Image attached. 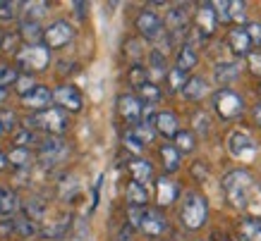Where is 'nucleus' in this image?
<instances>
[{"label":"nucleus","mask_w":261,"mask_h":241,"mask_svg":"<svg viewBox=\"0 0 261 241\" xmlns=\"http://www.w3.org/2000/svg\"><path fill=\"white\" fill-rule=\"evenodd\" d=\"M67 112L60 110L58 105H50V108L41 110V112H34V115L27 117V129H41L46 132L48 136H60L63 132H67Z\"/></svg>","instance_id":"nucleus-1"},{"label":"nucleus","mask_w":261,"mask_h":241,"mask_svg":"<svg viewBox=\"0 0 261 241\" xmlns=\"http://www.w3.org/2000/svg\"><path fill=\"white\" fill-rule=\"evenodd\" d=\"M182 225L187 229H201L208 220V203L199 191H187L185 201H182V210H180Z\"/></svg>","instance_id":"nucleus-2"},{"label":"nucleus","mask_w":261,"mask_h":241,"mask_svg":"<svg viewBox=\"0 0 261 241\" xmlns=\"http://www.w3.org/2000/svg\"><path fill=\"white\" fill-rule=\"evenodd\" d=\"M254 179L247 170H232L223 177V191L228 194L230 203L238 205V208H245L247 205V194L252 191Z\"/></svg>","instance_id":"nucleus-3"},{"label":"nucleus","mask_w":261,"mask_h":241,"mask_svg":"<svg viewBox=\"0 0 261 241\" xmlns=\"http://www.w3.org/2000/svg\"><path fill=\"white\" fill-rule=\"evenodd\" d=\"M48 63H50V50H48L43 43H36V46H24L22 50H17V65H19L27 74H29V72L46 70Z\"/></svg>","instance_id":"nucleus-4"},{"label":"nucleus","mask_w":261,"mask_h":241,"mask_svg":"<svg viewBox=\"0 0 261 241\" xmlns=\"http://www.w3.org/2000/svg\"><path fill=\"white\" fill-rule=\"evenodd\" d=\"M214 108L223 119H235V117H240L245 112V101H242L235 91L221 88V91L214 94Z\"/></svg>","instance_id":"nucleus-5"},{"label":"nucleus","mask_w":261,"mask_h":241,"mask_svg":"<svg viewBox=\"0 0 261 241\" xmlns=\"http://www.w3.org/2000/svg\"><path fill=\"white\" fill-rule=\"evenodd\" d=\"M137 32L142 34L146 41H156L159 43L163 36H166V26H163V19H161L156 12H151V10H142L139 15H137Z\"/></svg>","instance_id":"nucleus-6"},{"label":"nucleus","mask_w":261,"mask_h":241,"mask_svg":"<svg viewBox=\"0 0 261 241\" xmlns=\"http://www.w3.org/2000/svg\"><path fill=\"white\" fill-rule=\"evenodd\" d=\"M67 156V143L60 136H48L39 143V163L43 167H56Z\"/></svg>","instance_id":"nucleus-7"},{"label":"nucleus","mask_w":261,"mask_h":241,"mask_svg":"<svg viewBox=\"0 0 261 241\" xmlns=\"http://www.w3.org/2000/svg\"><path fill=\"white\" fill-rule=\"evenodd\" d=\"M74 39V29H72L70 22L65 19H56L53 24H48L43 29V46L50 50V48H63L67 46L70 41Z\"/></svg>","instance_id":"nucleus-8"},{"label":"nucleus","mask_w":261,"mask_h":241,"mask_svg":"<svg viewBox=\"0 0 261 241\" xmlns=\"http://www.w3.org/2000/svg\"><path fill=\"white\" fill-rule=\"evenodd\" d=\"M53 101H56L58 108L65 110V112H80L82 105H84L80 88H77V86H72V84L58 86L56 91H53Z\"/></svg>","instance_id":"nucleus-9"},{"label":"nucleus","mask_w":261,"mask_h":241,"mask_svg":"<svg viewBox=\"0 0 261 241\" xmlns=\"http://www.w3.org/2000/svg\"><path fill=\"white\" fill-rule=\"evenodd\" d=\"M50 103H53V91H50L48 86H41V84H36L29 94L22 96V105L34 110V112H41V110L50 108Z\"/></svg>","instance_id":"nucleus-10"},{"label":"nucleus","mask_w":261,"mask_h":241,"mask_svg":"<svg viewBox=\"0 0 261 241\" xmlns=\"http://www.w3.org/2000/svg\"><path fill=\"white\" fill-rule=\"evenodd\" d=\"M118 112L127 125H139L142 119V101L132 94H125L118 98Z\"/></svg>","instance_id":"nucleus-11"},{"label":"nucleus","mask_w":261,"mask_h":241,"mask_svg":"<svg viewBox=\"0 0 261 241\" xmlns=\"http://www.w3.org/2000/svg\"><path fill=\"white\" fill-rule=\"evenodd\" d=\"M139 229L144 234H149V236H161V234L166 232V218L156 208H144V218H142Z\"/></svg>","instance_id":"nucleus-12"},{"label":"nucleus","mask_w":261,"mask_h":241,"mask_svg":"<svg viewBox=\"0 0 261 241\" xmlns=\"http://www.w3.org/2000/svg\"><path fill=\"white\" fill-rule=\"evenodd\" d=\"M228 148H230V153H232L235 158H247V156H252L254 150H256V143H254V139L249 136V134L235 132L232 136H230V141H228Z\"/></svg>","instance_id":"nucleus-13"},{"label":"nucleus","mask_w":261,"mask_h":241,"mask_svg":"<svg viewBox=\"0 0 261 241\" xmlns=\"http://www.w3.org/2000/svg\"><path fill=\"white\" fill-rule=\"evenodd\" d=\"M216 12L211 3H201L197 10V32L201 36H211L216 32Z\"/></svg>","instance_id":"nucleus-14"},{"label":"nucleus","mask_w":261,"mask_h":241,"mask_svg":"<svg viewBox=\"0 0 261 241\" xmlns=\"http://www.w3.org/2000/svg\"><path fill=\"white\" fill-rule=\"evenodd\" d=\"M153 129H156L159 134H163L166 139H175V134L180 132V122H177L175 112H170V110H161L159 115H156Z\"/></svg>","instance_id":"nucleus-15"},{"label":"nucleus","mask_w":261,"mask_h":241,"mask_svg":"<svg viewBox=\"0 0 261 241\" xmlns=\"http://www.w3.org/2000/svg\"><path fill=\"white\" fill-rule=\"evenodd\" d=\"M177 198V187H175V182H170L168 177H161L156 182V201H159L161 208H166L170 203Z\"/></svg>","instance_id":"nucleus-16"},{"label":"nucleus","mask_w":261,"mask_h":241,"mask_svg":"<svg viewBox=\"0 0 261 241\" xmlns=\"http://www.w3.org/2000/svg\"><path fill=\"white\" fill-rule=\"evenodd\" d=\"M228 46L232 48V53L235 55H249V48H252V41H249V36H247L245 29H232V32L228 34Z\"/></svg>","instance_id":"nucleus-17"},{"label":"nucleus","mask_w":261,"mask_h":241,"mask_svg":"<svg viewBox=\"0 0 261 241\" xmlns=\"http://www.w3.org/2000/svg\"><path fill=\"white\" fill-rule=\"evenodd\" d=\"M129 172H132V182L142 184V187L153 179V167H151V163L144 160V158H135V160L129 163Z\"/></svg>","instance_id":"nucleus-18"},{"label":"nucleus","mask_w":261,"mask_h":241,"mask_svg":"<svg viewBox=\"0 0 261 241\" xmlns=\"http://www.w3.org/2000/svg\"><path fill=\"white\" fill-rule=\"evenodd\" d=\"M206 94H208V86H206V79H201V77L187 79L185 86H182V96L187 101H201Z\"/></svg>","instance_id":"nucleus-19"},{"label":"nucleus","mask_w":261,"mask_h":241,"mask_svg":"<svg viewBox=\"0 0 261 241\" xmlns=\"http://www.w3.org/2000/svg\"><path fill=\"white\" fill-rule=\"evenodd\" d=\"M17 36L27 41V46H36V43L43 41V29H41L39 22H27V19H22V22H19V34H17Z\"/></svg>","instance_id":"nucleus-20"},{"label":"nucleus","mask_w":261,"mask_h":241,"mask_svg":"<svg viewBox=\"0 0 261 241\" xmlns=\"http://www.w3.org/2000/svg\"><path fill=\"white\" fill-rule=\"evenodd\" d=\"M197 60H199L197 48H194V46H187V43H182L180 50H177V67H175V70L190 72V70H194V67H197Z\"/></svg>","instance_id":"nucleus-21"},{"label":"nucleus","mask_w":261,"mask_h":241,"mask_svg":"<svg viewBox=\"0 0 261 241\" xmlns=\"http://www.w3.org/2000/svg\"><path fill=\"white\" fill-rule=\"evenodd\" d=\"M17 210H19V198H17L15 191H10L8 187H0V215H15Z\"/></svg>","instance_id":"nucleus-22"},{"label":"nucleus","mask_w":261,"mask_h":241,"mask_svg":"<svg viewBox=\"0 0 261 241\" xmlns=\"http://www.w3.org/2000/svg\"><path fill=\"white\" fill-rule=\"evenodd\" d=\"M161 153V160H163V170L166 172H177L180 170V153L175 150L173 143H163L159 148Z\"/></svg>","instance_id":"nucleus-23"},{"label":"nucleus","mask_w":261,"mask_h":241,"mask_svg":"<svg viewBox=\"0 0 261 241\" xmlns=\"http://www.w3.org/2000/svg\"><path fill=\"white\" fill-rule=\"evenodd\" d=\"M127 201L129 205H137V208H146V203H149V194H146V187L142 184H137V182H129L127 184Z\"/></svg>","instance_id":"nucleus-24"},{"label":"nucleus","mask_w":261,"mask_h":241,"mask_svg":"<svg viewBox=\"0 0 261 241\" xmlns=\"http://www.w3.org/2000/svg\"><path fill=\"white\" fill-rule=\"evenodd\" d=\"M8 165L17 170H29L32 167V150L29 148H12L8 153Z\"/></svg>","instance_id":"nucleus-25"},{"label":"nucleus","mask_w":261,"mask_h":241,"mask_svg":"<svg viewBox=\"0 0 261 241\" xmlns=\"http://www.w3.org/2000/svg\"><path fill=\"white\" fill-rule=\"evenodd\" d=\"M19 8H22V15H24L22 19L41 24V19H43L48 12V3H22Z\"/></svg>","instance_id":"nucleus-26"},{"label":"nucleus","mask_w":261,"mask_h":241,"mask_svg":"<svg viewBox=\"0 0 261 241\" xmlns=\"http://www.w3.org/2000/svg\"><path fill=\"white\" fill-rule=\"evenodd\" d=\"M137 98L142 101V105H156L161 101V88L153 81H146L137 88Z\"/></svg>","instance_id":"nucleus-27"},{"label":"nucleus","mask_w":261,"mask_h":241,"mask_svg":"<svg viewBox=\"0 0 261 241\" xmlns=\"http://www.w3.org/2000/svg\"><path fill=\"white\" fill-rule=\"evenodd\" d=\"M175 150H177V153H192V150H194V148H197V136H194V134L192 132H187V129H180V132L175 134Z\"/></svg>","instance_id":"nucleus-28"},{"label":"nucleus","mask_w":261,"mask_h":241,"mask_svg":"<svg viewBox=\"0 0 261 241\" xmlns=\"http://www.w3.org/2000/svg\"><path fill=\"white\" fill-rule=\"evenodd\" d=\"M12 229H15L17 236H34V234L41 232V227L36 225V222H32L29 218H15L12 220Z\"/></svg>","instance_id":"nucleus-29"},{"label":"nucleus","mask_w":261,"mask_h":241,"mask_svg":"<svg viewBox=\"0 0 261 241\" xmlns=\"http://www.w3.org/2000/svg\"><path fill=\"white\" fill-rule=\"evenodd\" d=\"M238 74H240V65H235V63H218V67H216V79H218L221 84L235 81Z\"/></svg>","instance_id":"nucleus-30"},{"label":"nucleus","mask_w":261,"mask_h":241,"mask_svg":"<svg viewBox=\"0 0 261 241\" xmlns=\"http://www.w3.org/2000/svg\"><path fill=\"white\" fill-rule=\"evenodd\" d=\"M12 143H15V148H29L32 143H41L39 139H36V132H32V129H27V127H17L15 134H12Z\"/></svg>","instance_id":"nucleus-31"},{"label":"nucleus","mask_w":261,"mask_h":241,"mask_svg":"<svg viewBox=\"0 0 261 241\" xmlns=\"http://www.w3.org/2000/svg\"><path fill=\"white\" fill-rule=\"evenodd\" d=\"M67 229H70V218H63V220H58V222H53L50 227H46V229H41V234L46 239H63Z\"/></svg>","instance_id":"nucleus-32"},{"label":"nucleus","mask_w":261,"mask_h":241,"mask_svg":"<svg viewBox=\"0 0 261 241\" xmlns=\"http://www.w3.org/2000/svg\"><path fill=\"white\" fill-rule=\"evenodd\" d=\"M240 232L247 241H261V222L259 220H245L240 225Z\"/></svg>","instance_id":"nucleus-33"},{"label":"nucleus","mask_w":261,"mask_h":241,"mask_svg":"<svg viewBox=\"0 0 261 241\" xmlns=\"http://www.w3.org/2000/svg\"><path fill=\"white\" fill-rule=\"evenodd\" d=\"M149 65H151V74L153 77H163V74H168V67H166V55L159 53V50H153L149 57Z\"/></svg>","instance_id":"nucleus-34"},{"label":"nucleus","mask_w":261,"mask_h":241,"mask_svg":"<svg viewBox=\"0 0 261 241\" xmlns=\"http://www.w3.org/2000/svg\"><path fill=\"white\" fill-rule=\"evenodd\" d=\"M127 79H129V84L135 86V88H139L142 84H146V81H149V70H146V67H142V65H132V67H129V74H127Z\"/></svg>","instance_id":"nucleus-35"},{"label":"nucleus","mask_w":261,"mask_h":241,"mask_svg":"<svg viewBox=\"0 0 261 241\" xmlns=\"http://www.w3.org/2000/svg\"><path fill=\"white\" fill-rule=\"evenodd\" d=\"M43 213H46V205L41 201H36V198H32L29 203H24V218H29L32 222L43 218Z\"/></svg>","instance_id":"nucleus-36"},{"label":"nucleus","mask_w":261,"mask_h":241,"mask_svg":"<svg viewBox=\"0 0 261 241\" xmlns=\"http://www.w3.org/2000/svg\"><path fill=\"white\" fill-rule=\"evenodd\" d=\"M228 10H230V22L245 24V19H247V3L235 0V3H230L228 5Z\"/></svg>","instance_id":"nucleus-37"},{"label":"nucleus","mask_w":261,"mask_h":241,"mask_svg":"<svg viewBox=\"0 0 261 241\" xmlns=\"http://www.w3.org/2000/svg\"><path fill=\"white\" fill-rule=\"evenodd\" d=\"M17 77H19V72H17V67H12V65H3V63H0V86H3V88H8L10 84H15Z\"/></svg>","instance_id":"nucleus-38"},{"label":"nucleus","mask_w":261,"mask_h":241,"mask_svg":"<svg viewBox=\"0 0 261 241\" xmlns=\"http://www.w3.org/2000/svg\"><path fill=\"white\" fill-rule=\"evenodd\" d=\"M132 132H135L137 139L142 141V146H146V143H151V141L156 139V129H153V127H149V125H142V122H139V125H135V129H132Z\"/></svg>","instance_id":"nucleus-39"},{"label":"nucleus","mask_w":261,"mask_h":241,"mask_svg":"<svg viewBox=\"0 0 261 241\" xmlns=\"http://www.w3.org/2000/svg\"><path fill=\"white\" fill-rule=\"evenodd\" d=\"M168 84H170V91H182V86H185V81H187V79H185V72H180V70H168Z\"/></svg>","instance_id":"nucleus-40"},{"label":"nucleus","mask_w":261,"mask_h":241,"mask_svg":"<svg viewBox=\"0 0 261 241\" xmlns=\"http://www.w3.org/2000/svg\"><path fill=\"white\" fill-rule=\"evenodd\" d=\"M214 5V12H216V22H223L228 24L230 22V10H228V0H216V3H211Z\"/></svg>","instance_id":"nucleus-41"},{"label":"nucleus","mask_w":261,"mask_h":241,"mask_svg":"<svg viewBox=\"0 0 261 241\" xmlns=\"http://www.w3.org/2000/svg\"><path fill=\"white\" fill-rule=\"evenodd\" d=\"M15 86H17V94H19V96H27L34 88V86H36V81H34L32 74H19V77H17V81H15Z\"/></svg>","instance_id":"nucleus-42"},{"label":"nucleus","mask_w":261,"mask_h":241,"mask_svg":"<svg viewBox=\"0 0 261 241\" xmlns=\"http://www.w3.org/2000/svg\"><path fill=\"white\" fill-rule=\"evenodd\" d=\"M122 143H125V148H127V150H132L135 156H139V153H142V150H144L142 141L137 139V136H135V132H132V129H129V132H125V136H122Z\"/></svg>","instance_id":"nucleus-43"},{"label":"nucleus","mask_w":261,"mask_h":241,"mask_svg":"<svg viewBox=\"0 0 261 241\" xmlns=\"http://www.w3.org/2000/svg\"><path fill=\"white\" fill-rule=\"evenodd\" d=\"M0 127H3V132H15L17 129V115L12 110H3L0 112Z\"/></svg>","instance_id":"nucleus-44"},{"label":"nucleus","mask_w":261,"mask_h":241,"mask_svg":"<svg viewBox=\"0 0 261 241\" xmlns=\"http://www.w3.org/2000/svg\"><path fill=\"white\" fill-rule=\"evenodd\" d=\"M127 218H129V227H137L142 225V218H144V208H137V205H129L127 208Z\"/></svg>","instance_id":"nucleus-45"},{"label":"nucleus","mask_w":261,"mask_h":241,"mask_svg":"<svg viewBox=\"0 0 261 241\" xmlns=\"http://www.w3.org/2000/svg\"><path fill=\"white\" fill-rule=\"evenodd\" d=\"M15 8H19L17 3H0V19H3V22L12 19V17L17 15V10H15Z\"/></svg>","instance_id":"nucleus-46"},{"label":"nucleus","mask_w":261,"mask_h":241,"mask_svg":"<svg viewBox=\"0 0 261 241\" xmlns=\"http://www.w3.org/2000/svg\"><path fill=\"white\" fill-rule=\"evenodd\" d=\"M245 32H247V36H249L252 43H261V24L259 22H249Z\"/></svg>","instance_id":"nucleus-47"},{"label":"nucleus","mask_w":261,"mask_h":241,"mask_svg":"<svg viewBox=\"0 0 261 241\" xmlns=\"http://www.w3.org/2000/svg\"><path fill=\"white\" fill-rule=\"evenodd\" d=\"M192 122H194V129L201 134H208V117L204 112H197V115L192 117Z\"/></svg>","instance_id":"nucleus-48"},{"label":"nucleus","mask_w":261,"mask_h":241,"mask_svg":"<svg viewBox=\"0 0 261 241\" xmlns=\"http://www.w3.org/2000/svg\"><path fill=\"white\" fill-rule=\"evenodd\" d=\"M247 63H249L252 74L261 77V53H249V55H247Z\"/></svg>","instance_id":"nucleus-49"},{"label":"nucleus","mask_w":261,"mask_h":241,"mask_svg":"<svg viewBox=\"0 0 261 241\" xmlns=\"http://www.w3.org/2000/svg\"><path fill=\"white\" fill-rule=\"evenodd\" d=\"M15 229H12V220H0V239H5V236H12Z\"/></svg>","instance_id":"nucleus-50"},{"label":"nucleus","mask_w":261,"mask_h":241,"mask_svg":"<svg viewBox=\"0 0 261 241\" xmlns=\"http://www.w3.org/2000/svg\"><path fill=\"white\" fill-rule=\"evenodd\" d=\"M129 57H139L142 55V48H139V41H127V50H125Z\"/></svg>","instance_id":"nucleus-51"},{"label":"nucleus","mask_w":261,"mask_h":241,"mask_svg":"<svg viewBox=\"0 0 261 241\" xmlns=\"http://www.w3.org/2000/svg\"><path fill=\"white\" fill-rule=\"evenodd\" d=\"M84 10H87V3H74V12H77V17H80V19H84V15H87Z\"/></svg>","instance_id":"nucleus-52"},{"label":"nucleus","mask_w":261,"mask_h":241,"mask_svg":"<svg viewBox=\"0 0 261 241\" xmlns=\"http://www.w3.org/2000/svg\"><path fill=\"white\" fill-rule=\"evenodd\" d=\"M254 117H256V125L261 127V103L259 105H254Z\"/></svg>","instance_id":"nucleus-53"},{"label":"nucleus","mask_w":261,"mask_h":241,"mask_svg":"<svg viewBox=\"0 0 261 241\" xmlns=\"http://www.w3.org/2000/svg\"><path fill=\"white\" fill-rule=\"evenodd\" d=\"M5 167H8V156H5V153L0 150V172L5 170Z\"/></svg>","instance_id":"nucleus-54"},{"label":"nucleus","mask_w":261,"mask_h":241,"mask_svg":"<svg viewBox=\"0 0 261 241\" xmlns=\"http://www.w3.org/2000/svg\"><path fill=\"white\" fill-rule=\"evenodd\" d=\"M120 241H132V239H129V232H127V229H122V232H120Z\"/></svg>","instance_id":"nucleus-55"},{"label":"nucleus","mask_w":261,"mask_h":241,"mask_svg":"<svg viewBox=\"0 0 261 241\" xmlns=\"http://www.w3.org/2000/svg\"><path fill=\"white\" fill-rule=\"evenodd\" d=\"M5 98H8V88H3V86H0V103L5 101Z\"/></svg>","instance_id":"nucleus-56"},{"label":"nucleus","mask_w":261,"mask_h":241,"mask_svg":"<svg viewBox=\"0 0 261 241\" xmlns=\"http://www.w3.org/2000/svg\"><path fill=\"white\" fill-rule=\"evenodd\" d=\"M3 36H5V32H0V46H3Z\"/></svg>","instance_id":"nucleus-57"},{"label":"nucleus","mask_w":261,"mask_h":241,"mask_svg":"<svg viewBox=\"0 0 261 241\" xmlns=\"http://www.w3.org/2000/svg\"><path fill=\"white\" fill-rule=\"evenodd\" d=\"M0 134H3V127H0Z\"/></svg>","instance_id":"nucleus-58"}]
</instances>
